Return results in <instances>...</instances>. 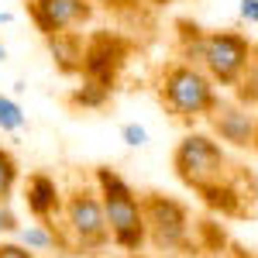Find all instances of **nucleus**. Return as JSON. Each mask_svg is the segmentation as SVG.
Masks as SVG:
<instances>
[{
    "mask_svg": "<svg viewBox=\"0 0 258 258\" xmlns=\"http://www.w3.org/2000/svg\"><path fill=\"white\" fill-rule=\"evenodd\" d=\"M172 169L182 186H189L210 210L224 217L244 214V193L238 186V165L227 159V148L207 131H189L172 152Z\"/></svg>",
    "mask_w": 258,
    "mask_h": 258,
    "instance_id": "nucleus-1",
    "label": "nucleus"
},
{
    "mask_svg": "<svg viewBox=\"0 0 258 258\" xmlns=\"http://www.w3.org/2000/svg\"><path fill=\"white\" fill-rule=\"evenodd\" d=\"M93 182H97V197L103 203V217H107L110 241L117 244L120 251L138 255L141 248L148 244L141 197L135 193V186L120 176L117 169H110V165H100L97 172H93Z\"/></svg>",
    "mask_w": 258,
    "mask_h": 258,
    "instance_id": "nucleus-2",
    "label": "nucleus"
},
{
    "mask_svg": "<svg viewBox=\"0 0 258 258\" xmlns=\"http://www.w3.org/2000/svg\"><path fill=\"white\" fill-rule=\"evenodd\" d=\"M159 97L172 117L197 124V120H207L214 114V107L220 103V90L203 69L186 66V62H172L159 76Z\"/></svg>",
    "mask_w": 258,
    "mask_h": 258,
    "instance_id": "nucleus-3",
    "label": "nucleus"
},
{
    "mask_svg": "<svg viewBox=\"0 0 258 258\" xmlns=\"http://www.w3.org/2000/svg\"><path fill=\"white\" fill-rule=\"evenodd\" d=\"M62 224H66V244H73L76 251H100L103 244H110L107 217H103V203L97 189L76 186L69 197L62 200Z\"/></svg>",
    "mask_w": 258,
    "mask_h": 258,
    "instance_id": "nucleus-4",
    "label": "nucleus"
},
{
    "mask_svg": "<svg viewBox=\"0 0 258 258\" xmlns=\"http://www.w3.org/2000/svg\"><path fill=\"white\" fill-rule=\"evenodd\" d=\"M255 55V45L241 31H207L203 38V59L200 69L214 80V86H238L241 76L248 73Z\"/></svg>",
    "mask_w": 258,
    "mask_h": 258,
    "instance_id": "nucleus-5",
    "label": "nucleus"
},
{
    "mask_svg": "<svg viewBox=\"0 0 258 258\" xmlns=\"http://www.w3.org/2000/svg\"><path fill=\"white\" fill-rule=\"evenodd\" d=\"M141 210H145V231L148 241L159 251H182L189 244V207L176 197L165 193H145L141 197Z\"/></svg>",
    "mask_w": 258,
    "mask_h": 258,
    "instance_id": "nucleus-6",
    "label": "nucleus"
},
{
    "mask_svg": "<svg viewBox=\"0 0 258 258\" xmlns=\"http://www.w3.org/2000/svg\"><path fill=\"white\" fill-rule=\"evenodd\" d=\"M28 18L45 38L66 35L69 28H76L83 21L93 18V4L90 0H24Z\"/></svg>",
    "mask_w": 258,
    "mask_h": 258,
    "instance_id": "nucleus-7",
    "label": "nucleus"
},
{
    "mask_svg": "<svg viewBox=\"0 0 258 258\" xmlns=\"http://www.w3.org/2000/svg\"><path fill=\"white\" fill-rule=\"evenodd\" d=\"M210 131L220 145H231V148H251L255 141V131H258V117L241 107L238 100H220L210 114Z\"/></svg>",
    "mask_w": 258,
    "mask_h": 258,
    "instance_id": "nucleus-8",
    "label": "nucleus"
},
{
    "mask_svg": "<svg viewBox=\"0 0 258 258\" xmlns=\"http://www.w3.org/2000/svg\"><path fill=\"white\" fill-rule=\"evenodd\" d=\"M120 62H124V45L117 38H110V35H97V38L83 48V69L80 73L86 80L110 86L114 83V73L120 69Z\"/></svg>",
    "mask_w": 258,
    "mask_h": 258,
    "instance_id": "nucleus-9",
    "label": "nucleus"
},
{
    "mask_svg": "<svg viewBox=\"0 0 258 258\" xmlns=\"http://www.w3.org/2000/svg\"><path fill=\"white\" fill-rule=\"evenodd\" d=\"M62 189L59 182L48 176V172H31L24 182V203H28V214L38 220V224H52V217L62 214Z\"/></svg>",
    "mask_w": 258,
    "mask_h": 258,
    "instance_id": "nucleus-10",
    "label": "nucleus"
},
{
    "mask_svg": "<svg viewBox=\"0 0 258 258\" xmlns=\"http://www.w3.org/2000/svg\"><path fill=\"white\" fill-rule=\"evenodd\" d=\"M83 45L80 35L76 31H66V35H52L48 38V52H52V59L59 66L62 73H80L83 69Z\"/></svg>",
    "mask_w": 258,
    "mask_h": 258,
    "instance_id": "nucleus-11",
    "label": "nucleus"
},
{
    "mask_svg": "<svg viewBox=\"0 0 258 258\" xmlns=\"http://www.w3.org/2000/svg\"><path fill=\"white\" fill-rule=\"evenodd\" d=\"M14 238L28 251H48V248H59V244L66 248V238H62L52 224H28V227H21Z\"/></svg>",
    "mask_w": 258,
    "mask_h": 258,
    "instance_id": "nucleus-12",
    "label": "nucleus"
},
{
    "mask_svg": "<svg viewBox=\"0 0 258 258\" xmlns=\"http://www.w3.org/2000/svg\"><path fill=\"white\" fill-rule=\"evenodd\" d=\"M179 55L186 66H197L200 69V59H203V38H207V31H200L197 24H189V21H179Z\"/></svg>",
    "mask_w": 258,
    "mask_h": 258,
    "instance_id": "nucleus-13",
    "label": "nucleus"
},
{
    "mask_svg": "<svg viewBox=\"0 0 258 258\" xmlns=\"http://www.w3.org/2000/svg\"><path fill=\"white\" fill-rule=\"evenodd\" d=\"M21 182V165L11 148H0V203H11L14 189Z\"/></svg>",
    "mask_w": 258,
    "mask_h": 258,
    "instance_id": "nucleus-14",
    "label": "nucleus"
},
{
    "mask_svg": "<svg viewBox=\"0 0 258 258\" xmlns=\"http://www.w3.org/2000/svg\"><path fill=\"white\" fill-rule=\"evenodd\" d=\"M234 100H238L241 107H248V110H255V107H258V45H255V55H251L248 73H244L241 83L234 86Z\"/></svg>",
    "mask_w": 258,
    "mask_h": 258,
    "instance_id": "nucleus-15",
    "label": "nucleus"
},
{
    "mask_svg": "<svg viewBox=\"0 0 258 258\" xmlns=\"http://www.w3.org/2000/svg\"><path fill=\"white\" fill-rule=\"evenodd\" d=\"M107 100H110V86L86 80L80 90H76V93L69 97V103H73V107H103Z\"/></svg>",
    "mask_w": 258,
    "mask_h": 258,
    "instance_id": "nucleus-16",
    "label": "nucleus"
},
{
    "mask_svg": "<svg viewBox=\"0 0 258 258\" xmlns=\"http://www.w3.org/2000/svg\"><path fill=\"white\" fill-rule=\"evenodd\" d=\"M28 124V117H24V110H21V103L14 97H4L0 93V131H7V135H14V131H21Z\"/></svg>",
    "mask_w": 258,
    "mask_h": 258,
    "instance_id": "nucleus-17",
    "label": "nucleus"
},
{
    "mask_svg": "<svg viewBox=\"0 0 258 258\" xmlns=\"http://www.w3.org/2000/svg\"><path fill=\"white\" fill-rule=\"evenodd\" d=\"M21 224H18V214L11 210V203H0V241L11 238V234H18Z\"/></svg>",
    "mask_w": 258,
    "mask_h": 258,
    "instance_id": "nucleus-18",
    "label": "nucleus"
},
{
    "mask_svg": "<svg viewBox=\"0 0 258 258\" xmlns=\"http://www.w3.org/2000/svg\"><path fill=\"white\" fill-rule=\"evenodd\" d=\"M120 138H124V145H131V148H145L148 145V131L141 124H124L120 127Z\"/></svg>",
    "mask_w": 258,
    "mask_h": 258,
    "instance_id": "nucleus-19",
    "label": "nucleus"
},
{
    "mask_svg": "<svg viewBox=\"0 0 258 258\" xmlns=\"http://www.w3.org/2000/svg\"><path fill=\"white\" fill-rule=\"evenodd\" d=\"M0 258H38L35 251L21 248L18 241H0Z\"/></svg>",
    "mask_w": 258,
    "mask_h": 258,
    "instance_id": "nucleus-20",
    "label": "nucleus"
},
{
    "mask_svg": "<svg viewBox=\"0 0 258 258\" xmlns=\"http://www.w3.org/2000/svg\"><path fill=\"white\" fill-rule=\"evenodd\" d=\"M238 14L248 24H258V0H238Z\"/></svg>",
    "mask_w": 258,
    "mask_h": 258,
    "instance_id": "nucleus-21",
    "label": "nucleus"
},
{
    "mask_svg": "<svg viewBox=\"0 0 258 258\" xmlns=\"http://www.w3.org/2000/svg\"><path fill=\"white\" fill-rule=\"evenodd\" d=\"M124 258H162V255H141L138 251V255H124Z\"/></svg>",
    "mask_w": 258,
    "mask_h": 258,
    "instance_id": "nucleus-22",
    "label": "nucleus"
},
{
    "mask_svg": "<svg viewBox=\"0 0 258 258\" xmlns=\"http://www.w3.org/2000/svg\"><path fill=\"white\" fill-rule=\"evenodd\" d=\"M251 152L258 155V131H255V141H251Z\"/></svg>",
    "mask_w": 258,
    "mask_h": 258,
    "instance_id": "nucleus-23",
    "label": "nucleus"
},
{
    "mask_svg": "<svg viewBox=\"0 0 258 258\" xmlns=\"http://www.w3.org/2000/svg\"><path fill=\"white\" fill-rule=\"evenodd\" d=\"M4 59H7V48H4V45H0V62H4Z\"/></svg>",
    "mask_w": 258,
    "mask_h": 258,
    "instance_id": "nucleus-24",
    "label": "nucleus"
},
{
    "mask_svg": "<svg viewBox=\"0 0 258 258\" xmlns=\"http://www.w3.org/2000/svg\"><path fill=\"white\" fill-rule=\"evenodd\" d=\"M4 21H7V14H0V24H4Z\"/></svg>",
    "mask_w": 258,
    "mask_h": 258,
    "instance_id": "nucleus-25",
    "label": "nucleus"
}]
</instances>
